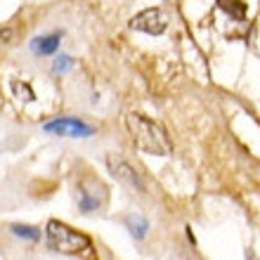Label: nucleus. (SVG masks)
<instances>
[{"label":"nucleus","instance_id":"1","mask_svg":"<svg viewBox=\"0 0 260 260\" xmlns=\"http://www.w3.org/2000/svg\"><path fill=\"white\" fill-rule=\"evenodd\" d=\"M125 128L130 133V140L140 151L144 154H154V156H168L173 151V144L166 135V130L151 121V118L142 116V114H135L130 111L125 116Z\"/></svg>","mask_w":260,"mask_h":260},{"label":"nucleus","instance_id":"2","mask_svg":"<svg viewBox=\"0 0 260 260\" xmlns=\"http://www.w3.org/2000/svg\"><path fill=\"white\" fill-rule=\"evenodd\" d=\"M45 241L52 251L64 255H78L92 248V241H90L88 234L78 232V230L69 227L67 222H59V220H50L45 225Z\"/></svg>","mask_w":260,"mask_h":260},{"label":"nucleus","instance_id":"3","mask_svg":"<svg viewBox=\"0 0 260 260\" xmlns=\"http://www.w3.org/2000/svg\"><path fill=\"white\" fill-rule=\"evenodd\" d=\"M107 168H109L111 175H114L118 182H123L128 189L140 192V194H147V185H144L142 175H140L125 158H121L118 154H109V156H107Z\"/></svg>","mask_w":260,"mask_h":260},{"label":"nucleus","instance_id":"4","mask_svg":"<svg viewBox=\"0 0 260 260\" xmlns=\"http://www.w3.org/2000/svg\"><path fill=\"white\" fill-rule=\"evenodd\" d=\"M130 28L158 36L168 28V17H166V12L161 7H149V10H144V12L135 14V17L130 19Z\"/></svg>","mask_w":260,"mask_h":260},{"label":"nucleus","instance_id":"5","mask_svg":"<svg viewBox=\"0 0 260 260\" xmlns=\"http://www.w3.org/2000/svg\"><path fill=\"white\" fill-rule=\"evenodd\" d=\"M45 133L50 135H62V137H90L95 135V128L88 125L85 121H78V118H57V121H50L45 123Z\"/></svg>","mask_w":260,"mask_h":260},{"label":"nucleus","instance_id":"6","mask_svg":"<svg viewBox=\"0 0 260 260\" xmlns=\"http://www.w3.org/2000/svg\"><path fill=\"white\" fill-rule=\"evenodd\" d=\"M123 225L130 234H133V239L135 241H142L147 234H149V220L140 215V213H130L123 218Z\"/></svg>","mask_w":260,"mask_h":260},{"label":"nucleus","instance_id":"7","mask_svg":"<svg viewBox=\"0 0 260 260\" xmlns=\"http://www.w3.org/2000/svg\"><path fill=\"white\" fill-rule=\"evenodd\" d=\"M57 48H59V36L57 34L38 36V38H34V43H31V50H34L36 55H55Z\"/></svg>","mask_w":260,"mask_h":260},{"label":"nucleus","instance_id":"8","mask_svg":"<svg viewBox=\"0 0 260 260\" xmlns=\"http://www.w3.org/2000/svg\"><path fill=\"white\" fill-rule=\"evenodd\" d=\"M218 7L230 17H234V19H244L246 17V3H241V0H218Z\"/></svg>","mask_w":260,"mask_h":260},{"label":"nucleus","instance_id":"9","mask_svg":"<svg viewBox=\"0 0 260 260\" xmlns=\"http://www.w3.org/2000/svg\"><path fill=\"white\" fill-rule=\"evenodd\" d=\"M10 230H12L14 237H19V239H24V241H41V230L34 225H24V222H21V225H12Z\"/></svg>","mask_w":260,"mask_h":260},{"label":"nucleus","instance_id":"10","mask_svg":"<svg viewBox=\"0 0 260 260\" xmlns=\"http://www.w3.org/2000/svg\"><path fill=\"white\" fill-rule=\"evenodd\" d=\"M74 67V59H71V57H67V55H62V57H57L55 59V71L57 74H64V71H69V69Z\"/></svg>","mask_w":260,"mask_h":260},{"label":"nucleus","instance_id":"11","mask_svg":"<svg viewBox=\"0 0 260 260\" xmlns=\"http://www.w3.org/2000/svg\"><path fill=\"white\" fill-rule=\"evenodd\" d=\"M7 41H12V28L0 26V43H7Z\"/></svg>","mask_w":260,"mask_h":260}]
</instances>
